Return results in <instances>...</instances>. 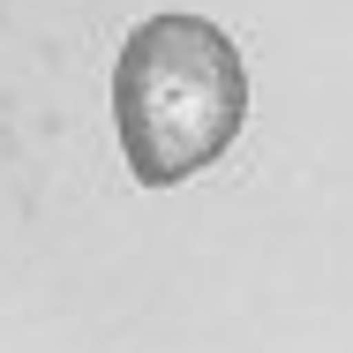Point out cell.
I'll use <instances>...</instances> for the list:
<instances>
[{"label":"cell","instance_id":"1","mask_svg":"<svg viewBox=\"0 0 353 353\" xmlns=\"http://www.w3.org/2000/svg\"><path fill=\"white\" fill-rule=\"evenodd\" d=\"M113 128L143 188H181L248 128V61L203 15H150L113 68Z\"/></svg>","mask_w":353,"mask_h":353}]
</instances>
